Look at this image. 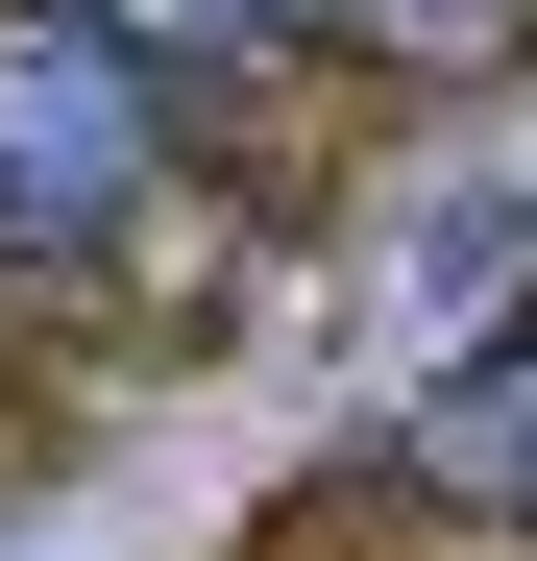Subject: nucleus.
Here are the masks:
<instances>
[{
    "mask_svg": "<svg viewBox=\"0 0 537 561\" xmlns=\"http://www.w3.org/2000/svg\"><path fill=\"white\" fill-rule=\"evenodd\" d=\"M171 171V49H123L99 0H25L0 25V220L25 244H123Z\"/></svg>",
    "mask_w": 537,
    "mask_h": 561,
    "instance_id": "nucleus-1",
    "label": "nucleus"
},
{
    "mask_svg": "<svg viewBox=\"0 0 537 561\" xmlns=\"http://www.w3.org/2000/svg\"><path fill=\"white\" fill-rule=\"evenodd\" d=\"M415 489H465V513H537V342H489L465 391L415 415Z\"/></svg>",
    "mask_w": 537,
    "mask_h": 561,
    "instance_id": "nucleus-2",
    "label": "nucleus"
},
{
    "mask_svg": "<svg viewBox=\"0 0 537 561\" xmlns=\"http://www.w3.org/2000/svg\"><path fill=\"white\" fill-rule=\"evenodd\" d=\"M318 25H367L391 73H489V49H513V0H318Z\"/></svg>",
    "mask_w": 537,
    "mask_h": 561,
    "instance_id": "nucleus-3",
    "label": "nucleus"
},
{
    "mask_svg": "<svg viewBox=\"0 0 537 561\" xmlns=\"http://www.w3.org/2000/svg\"><path fill=\"white\" fill-rule=\"evenodd\" d=\"M99 25H123V49H171V73H196V49H244V25H268V0H99Z\"/></svg>",
    "mask_w": 537,
    "mask_h": 561,
    "instance_id": "nucleus-4",
    "label": "nucleus"
}]
</instances>
